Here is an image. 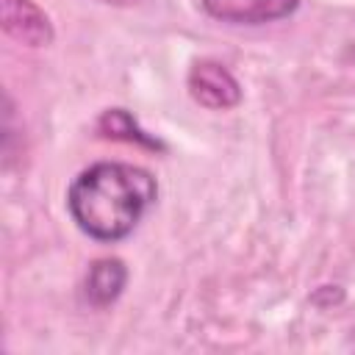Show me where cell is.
<instances>
[{
	"label": "cell",
	"instance_id": "6da1fadb",
	"mask_svg": "<svg viewBox=\"0 0 355 355\" xmlns=\"http://www.w3.org/2000/svg\"><path fill=\"white\" fill-rule=\"evenodd\" d=\"M158 186L153 175L133 164L100 161L83 169L67 194L75 225L97 241L125 239L144 211L155 202Z\"/></svg>",
	"mask_w": 355,
	"mask_h": 355
},
{
	"label": "cell",
	"instance_id": "52a82bcc",
	"mask_svg": "<svg viewBox=\"0 0 355 355\" xmlns=\"http://www.w3.org/2000/svg\"><path fill=\"white\" fill-rule=\"evenodd\" d=\"M103 3H108V6H136L139 0H103Z\"/></svg>",
	"mask_w": 355,
	"mask_h": 355
},
{
	"label": "cell",
	"instance_id": "7a4b0ae2",
	"mask_svg": "<svg viewBox=\"0 0 355 355\" xmlns=\"http://www.w3.org/2000/svg\"><path fill=\"white\" fill-rule=\"evenodd\" d=\"M189 92H191V97L200 105H205L211 111L233 108L241 100L239 80L219 61H211V58H202V61H197L191 67V72H189Z\"/></svg>",
	"mask_w": 355,
	"mask_h": 355
},
{
	"label": "cell",
	"instance_id": "5b68a950",
	"mask_svg": "<svg viewBox=\"0 0 355 355\" xmlns=\"http://www.w3.org/2000/svg\"><path fill=\"white\" fill-rule=\"evenodd\" d=\"M125 280H128V269L119 258H100L92 263L89 275H86V297L92 305L103 308V305H111L122 288H125Z\"/></svg>",
	"mask_w": 355,
	"mask_h": 355
},
{
	"label": "cell",
	"instance_id": "8992f818",
	"mask_svg": "<svg viewBox=\"0 0 355 355\" xmlns=\"http://www.w3.org/2000/svg\"><path fill=\"white\" fill-rule=\"evenodd\" d=\"M97 128H100L103 136H111V139L139 141V144H147V147H161L155 139H150L147 133H141L139 125H136V119H133L128 111H122V108H111V111H105V114L100 116Z\"/></svg>",
	"mask_w": 355,
	"mask_h": 355
},
{
	"label": "cell",
	"instance_id": "3957f363",
	"mask_svg": "<svg viewBox=\"0 0 355 355\" xmlns=\"http://www.w3.org/2000/svg\"><path fill=\"white\" fill-rule=\"evenodd\" d=\"M0 25L28 47H47L53 42V25L33 0H0Z\"/></svg>",
	"mask_w": 355,
	"mask_h": 355
},
{
	"label": "cell",
	"instance_id": "277c9868",
	"mask_svg": "<svg viewBox=\"0 0 355 355\" xmlns=\"http://www.w3.org/2000/svg\"><path fill=\"white\" fill-rule=\"evenodd\" d=\"M202 8L222 22L233 25H263L283 19L297 11L300 0H200Z\"/></svg>",
	"mask_w": 355,
	"mask_h": 355
}]
</instances>
